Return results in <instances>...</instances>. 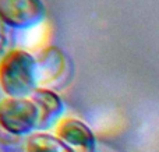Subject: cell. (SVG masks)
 <instances>
[{
	"label": "cell",
	"mask_w": 159,
	"mask_h": 152,
	"mask_svg": "<svg viewBox=\"0 0 159 152\" xmlns=\"http://www.w3.org/2000/svg\"><path fill=\"white\" fill-rule=\"evenodd\" d=\"M13 28H10L0 17V59L13 50Z\"/></svg>",
	"instance_id": "ba28073f"
},
{
	"label": "cell",
	"mask_w": 159,
	"mask_h": 152,
	"mask_svg": "<svg viewBox=\"0 0 159 152\" xmlns=\"http://www.w3.org/2000/svg\"><path fill=\"white\" fill-rule=\"evenodd\" d=\"M98 152H101V150H99V148H98ZM106 152H109V151H106Z\"/></svg>",
	"instance_id": "30bf717a"
},
{
	"label": "cell",
	"mask_w": 159,
	"mask_h": 152,
	"mask_svg": "<svg viewBox=\"0 0 159 152\" xmlns=\"http://www.w3.org/2000/svg\"><path fill=\"white\" fill-rule=\"evenodd\" d=\"M55 134L70 152H98V140L85 122L77 117H63L56 124Z\"/></svg>",
	"instance_id": "5b68a950"
},
{
	"label": "cell",
	"mask_w": 159,
	"mask_h": 152,
	"mask_svg": "<svg viewBox=\"0 0 159 152\" xmlns=\"http://www.w3.org/2000/svg\"><path fill=\"white\" fill-rule=\"evenodd\" d=\"M41 113L32 98L0 99V127L11 137H28L38 131Z\"/></svg>",
	"instance_id": "7a4b0ae2"
},
{
	"label": "cell",
	"mask_w": 159,
	"mask_h": 152,
	"mask_svg": "<svg viewBox=\"0 0 159 152\" xmlns=\"http://www.w3.org/2000/svg\"><path fill=\"white\" fill-rule=\"evenodd\" d=\"M39 88L36 56L13 49L0 59V91L8 98H31Z\"/></svg>",
	"instance_id": "6da1fadb"
},
{
	"label": "cell",
	"mask_w": 159,
	"mask_h": 152,
	"mask_svg": "<svg viewBox=\"0 0 159 152\" xmlns=\"http://www.w3.org/2000/svg\"><path fill=\"white\" fill-rule=\"evenodd\" d=\"M31 98L38 105L39 113H41L38 131L48 130L52 126H56L63 119V114L66 112V106H64V102L60 98V95L56 91L39 87Z\"/></svg>",
	"instance_id": "8992f818"
},
{
	"label": "cell",
	"mask_w": 159,
	"mask_h": 152,
	"mask_svg": "<svg viewBox=\"0 0 159 152\" xmlns=\"http://www.w3.org/2000/svg\"><path fill=\"white\" fill-rule=\"evenodd\" d=\"M0 152H3V148H2V142H0Z\"/></svg>",
	"instance_id": "9c48e42d"
},
{
	"label": "cell",
	"mask_w": 159,
	"mask_h": 152,
	"mask_svg": "<svg viewBox=\"0 0 159 152\" xmlns=\"http://www.w3.org/2000/svg\"><path fill=\"white\" fill-rule=\"evenodd\" d=\"M36 61L41 88L59 91L70 84L74 73V66L63 50L56 46H48L39 52Z\"/></svg>",
	"instance_id": "3957f363"
},
{
	"label": "cell",
	"mask_w": 159,
	"mask_h": 152,
	"mask_svg": "<svg viewBox=\"0 0 159 152\" xmlns=\"http://www.w3.org/2000/svg\"><path fill=\"white\" fill-rule=\"evenodd\" d=\"M42 0H0V17L13 29H30L45 20Z\"/></svg>",
	"instance_id": "277c9868"
},
{
	"label": "cell",
	"mask_w": 159,
	"mask_h": 152,
	"mask_svg": "<svg viewBox=\"0 0 159 152\" xmlns=\"http://www.w3.org/2000/svg\"><path fill=\"white\" fill-rule=\"evenodd\" d=\"M25 152H70L56 134L35 131L25 140Z\"/></svg>",
	"instance_id": "52a82bcc"
}]
</instances>
